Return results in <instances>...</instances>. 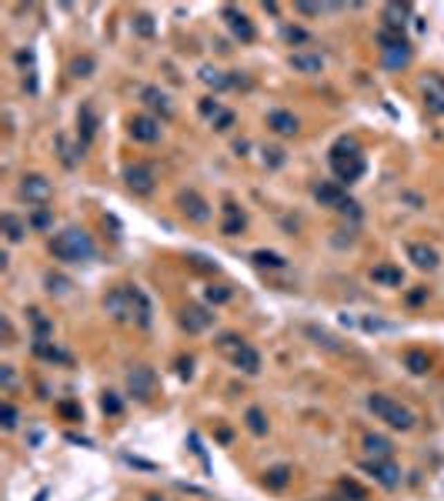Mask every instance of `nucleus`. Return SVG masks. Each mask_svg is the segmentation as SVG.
<instances>
[{"label": "nucleus", "mask_w": 444, "mask_h": 501, "mask_svg": "<svg viewBox=\"0 0 444 501\" xmlns=\"http://www.w3.org/2000/svg\"><path fill=\"white\" fill-rule=\"evenodd\" d=\"M104 308L114 321H124V325H137V328H151V301L147 294L134 284H124V288H114L107 298H104Z\"/></svg>", "instance_id": "nucleus-1"}, {"label": "nucleus", "mask_w": 444, "mask_h": 501, "mask_svg": "<svg viewBox=\"0 0 444 501\" xmlns=\"http://www.w3.org/2000/svg\"><path fill=\"white\" fill-rule=\"evenodd\" d=\"M331 171L334 177L341 181V184H354L361 174H364L367 161H364V151H361V144L354 140V137H337L334 140V147H331Z\"/></svg>", "instance_id": "nucleus-2"}, {"label": "nucleus", "mask_w": 444, "mask_h": 501, "mask_svg": "<svg viewBox=\"0 0 444 501\" xmlns=\"http://www.w3.org/2000/svg\"><path fill=\"white\" fill-rule=\"evenodd\" d=\"M50 254L67 264H84L94 257V241L84 228H64L60 234L50 237Z\"/></svg>", "instance_id": "nucleus-3"}, {"label": "nucleus", "mask_w": 444, "mask_h": 501, "mask_svg": "<svg viewBox=\"0 0 444 501\" xmlns=\"http://www.w3.org/2000/svg\"><path fill=\"white\" fill-rule=\"evenodd\" d=\"M367 408H371V415H374L378 421L391 424V428H398V431L414 428V411L398 405V401H391L387 394H371V398H367Z\"/></svg>", "instance_id": "nucleus-4"}, {"label": "nucleus", "mask_w": 444, "mask_h": 501, "mask_svg": "<svg viewBox=\"0 0 444 501\" xmlns=\"http://www.w3.org/2000/svg\"><path fill=\"white\" fill-rule=\"evenodd\" d=\"M177 208H181V214H184L187 221H194V224H207V221H211V204H207L197 191L177 194Z\"/></svg>", "instance_id": "nucleus-5"}, {"label": "nucleus", "mask_w": 444, "mask_h": 501, "mask_svg": "<svg viewBox=\"0 0 444 501\" xmlns=\"http://www.w3.org/2000/svg\"><path fill=\"white\" fill-rule=\"evenodd\" d=\"M20 197L30 201V204H37V208H44V204L54 197V188H50V181H47L44 174H27V177L20 181Z\"/></svg>", "instance_id": "nucleus-6"}, {"label": "nucleus", "mask_w": 444, "mask_h": 501, "mask_svg": "<svg viewBox=\"0 0 444 501\" xmlns=\"http://www.w3.org/2000/svg\"><path fill=\"white\" fill-rule=\"evenodd\" d=\"M127 131H131V137L134 140H140V144H154V140H160V120L151 114H134L131 120H127Z\"/></svg>", "instance_id": "nucleus-7"}, {"label": "nucleus", "mask_w": 444, "mask_h": 501, "mask_svg": "<svg viewBox=\"0 0 444 501\" xmlns=\"http://www.w3.org/2000/svg\"><path fill=\"white\" fill-rule=\"evenodd\" d=\"M124 181H127V188L140 197H147V194H154V167L151 164H131L127 171H124Z\"/></svg>", "instance_id": "nucleus-8"}, {"label": "nucleus", "mask_w": 444, "mask_h": 501, "mask_svg": "<svg viewBox=\"0 0 444 501\" xmlns=\"http://www.w3.org/2000/svg\"><path fill=\"white\" fill-rule=\"evenodd\" d=\"M154 371L147 365H134L131 371H127V388H131V394L134 398H140V401H147L151 394H154Z\"/></svg>", "instance_id": "nucleus-9"}, {"label": "nucleus", "mask_w": 444, "mask_h": 501, "mask_svg": "<svg viewBox=\"0 0 444 501\" xmlns=\"http://www.w3.org/2000/svg\"><path fill=\"white\" fill-rule=\"evenodd\" d=\"M361 468H364L381 488H398V484H401V468L391 462V458H387V462H371V458H367Z\"/></svg>", "instance_id": "nucleus-10"}, {"label": "nucleus", "mask_w": 444, "mask_h": 501, "mask_svg": "<svg viewBox=\"0 0 444 501\" xmlns=\"http://www.w3.org/2000/svg\"><path fill=\"white\" fill-rule=\"evenodd\" d=\"M421 97H425V107L431 114H444V78L441 74L421 78Z\"/></svg>", "instance_id": "nucleus-11"}, {"label": "nucleus", "mask_w": 444, "mask_h": 501, "mask_svg": "<svg viewBox=\"0 0 444 501\" xmlns=\"http://www.w3.org/2000/svg\"><path fill=\"white\" fill-rule=\"evenodd\" d=\"M221 17L228 20V27H231V34L237 40H244V44H251L257 34H254V24H251V17L244 14V10H237V7H224L221 10Z\"/></svg>", "instance_id": "nucleus-12"}, {"label": "nucleus", "mask_w": 444, "mask_h": 501, "mask_svg": "<svg viewBox=\"0 0 444 501\" xmlns=\"http://www.w3.org/2000/svg\"><path fill=\"white\" fill-rule=\"evenodd\" d=\"M214 325V314L207 308H197V304H191V308L181 311V328L187 331V334H201V331H207Z\"/></svg>", "instance_id": "nucleus-13"}, {"label": "nucleus", "mask_w": 444, "mask_h": 501, "mask_svg": "<svg viewBox=\"0 0 444 501\" xmlns=\"http://www.w3.org/2000/svg\"><path fill=\"white\" fill-rule=\"evenodd\" d=\"M407 257L414 261V268H421V271H434L438 264H441V257H438V250L431 248V244H407Z\"/></svg>", "instance_id": "nucleus-14"}, {"label": "nucleus", "mask_w": 444, "mask_h": 501, "mask_svg": "<svg viewBox=\"0 0 444 501\" xmlns=\"http://www.w3.org/2000/svg\"><path fill=\"white\" fill-rule=\"evenodd\" d=\"M268 127L274 131V134H281V137H294L297 131H301L297 117L290 114V111H270V114H268Z\"/></svg>", "instance_id": "nucleus-15"}, {"label": "nucleus", "mask_w": 444, "mask_h": 501, "mask_svg": "<svg viewBox=\"0 0 444 501\" xmlns=\"http://www.w3.org/2000/svg\"><path fill=\"white\" fill-rule=\"evenodd\" d=\"M231 361L241 367L244 374H257V371H261V354H257L251 345H237V347H234Z\"/></svg>", "instance_id": "nucleus-16"}, {"label": "nucleus", "mask_w": 444, "mask_h": 501, "mask_svg": "<svg viewBox=\"0 0 444 501\" xmlns=\"http://www.w3.org/2000/svg\"><path fill=\"white\" fill-rule=\"evenodd\" d=\"M364 451L371 455V462H387L394 455V444L385 435H364Z\"/></svg>", "instance_id": "nucleus-17"}, {"label": "nucleus", "mask_w": 444, "mask_h": 501, "mask_svg": "<svg viewBox=\"0 0 444 501\" xmlns=\"http://www.w3.org/2000/svg\"><path fill=\"white\" fill-rule=\"evenodd\" d=\"M290 67L301 71V74H321L324 57H321V54H308V51H294V54H290Z\"/></svg>", "instance_id": "nucleus-18"}, {"label": "nucleus", "mask_w": 444, "mask_h": 501, "mask_svg": "<svg viewBox=\"0 0 444 501\" xmlns=\"http://www.w3.org/2000/svg\"><path fill=\"white\" fill-rule=\"evenodd\" d=\"M314 197L321 201V208H337V211L348 204V197H344V191H341L337 184H317V188H314Z\"/></svg>", "instance_id": "nucleus-19"}, {"label": "nucleus", "mask_w": 444, "mask_h": 501, "mask_svg": "<svg viewBox=\"0 0 444 501\" xmlns=\"http://www.w3.org/2000/svg\"><path fill=\"white\" fill-rule=\"evenodd\" d=\"M140 97H144V104H147L151 111H160V117H171V114H174V107H171V97L164 94V91H157V87H144V91H140Z\"/></svg>", "instance_id": "nucleus-20"}, {"label": "nucleus", "mask_w": 444, "mask_h": 501, "mask_svg": "<svg viewBox=\"0 0 444 501\" xmlns=\"http://www.w3.org/2000/svg\"><path fill=\"white\" fill-rule=\"evenodd\" d=\"M407 14H411V3H387L385 7V27L387 30H401V34H405Z\"/></svg>", "instance_id": "nucleus-21"}, {"label": "nucleus", "mask_w": 444, "mask_h": 501, "mask_svg": "<svg viewBox=\"0 0 444 501\" xmlns=\"http://www.w3.org/2000/svg\"><path fill=\"white\" fill-rule=\"evenodd\" d=\"M371 281H374V284H385V288H401L405 274H401V268H394V264H378V268L371 271Z\"/></svg>", "instance_id": "nucleus-22"}, {"label": "nucleus", "mask_w": 444, "mask_h": 501, "mask_svg": "<svg viewBox=\"0 0 444 501\" xmlns=\"http://www.w3.org/2000/svg\"><path fill=\"white\" fill-rule=\"evenodd\" d=\"M201 80H204L207 87H214V91H228V87L237 84V78L224 74V71H214V67H201Z\"/></svg>", "instance_id": "nucleus-23"}, {"label": "nucleus", "mask_w": 444, "mask_h": 501, "mask_svg": "<svg viewBox=\"0 0 444 501\" xmlns=\"http://www.w3.org/2000/svg\"><path fill=\"white\" fill-rule=\"evenodd\" d=\"M0 228H3V234H7V241H10V244L24 241V234H27V224L20 221L17 214H3V217H0Z\"/></svg>", "instance_id": "nucleus-24"}, {"label": "nucleus", "mask_w": 444, "mask_h": 501, "mask_svg": "<svg viewBox=\"0 0 444 501\" xmlns=\"http://www.w3.org/2000/svg\"><path fill=\"white\" fill-rule=\"evenodd\" d=\"M224 224H221V231L228 234V237H234V234H241V228H244V214H241V208L237 204H228L224 208Z\"/></svg>", "instance_id": "nucleus-25"}, {"label": "nucleus", "mask_w": 444, "mask_h": 501, "mask_svg": "<svg viewBox=\"0 0 444 501\" xmlns=\"http://www.w3.org/2000/svg\"><path fill=\"white\" fill-rule=\"evenodd\" d=\"M378 44H381V54L385 51H398V47H407V40L401 30H387V27H381L378 30Z\"/></svg>", "instance_id": "nucleus-26"}, {"label": "nucleus", "mask_w": 444, "mask_h": 501, "mask_svg": "<svg viewBox=\"0 0 444 501\" xmlns=\"http://www.w3.org/2000/svg\"><path fill=\"white\" fill-rule=\"evenodd\" d=\"M288 482H290V468H288V464H274V468H268V475H264V484H268V488H274V491H281Z\"/></svg>", "instance_id": "nucleus-27"}, {"label": "nucleus", "mask_w": 444, "mask_h": 501, "mask_svg": "<svg viewBox=\"0 0 444 501\" xmlns=\"http://www.w3.org/2000/svg\"><path fill=\"white\" fill-rule=\"evenodd\" d=\"M405 367L411 371V374H427V371H431V358H427L425 351H407Z\"/></svg>", "instance_id": "nucleus-28"}, {"label": "nucleus", "mask_w": 444, "mask_h": 501, "mask_svg": "<svg viewBox=\"0 0 444 501\" xmlns=\"http://www.w3.org/2000/svg\"><path fill=\"white\" fill-rule=\"evenodd\" d=\"M407 64H411V44H407V47H398V51H385V67L401 71Z\"/></svg>", "instance_id": "nucleus-29"}, {"label": "nucleus", "mask_w": 444, "mask_h": 501, "mask_svg": "<svg viewBox=\"0 0 444 501\" xmlns=\"http://www.w3.org/2000/svg\"><path fill=\"white\" fill-rule=\"evenodd\" d=\"M251 261L257 268H284V264H288V261H284L281 254H274V250H254Z\"/></svg>", "instance_id": "nucleus-30"}, {"label": "nucleus", "mask_w": 444, "mask_h": 501, "mask_svg": "<svg viewBox=\"0 0 444 501\" xmlns=\"http://www.w3.org/2000/svg\"><path fill=\"white\" fill-rule=\"evenodd\" d=\"M80 127H84V144H87V140L94 137V131H97V117H94V111H91L87 104L80 107Z\"/></svg>", "instance_id": "nucleus-31"}, {"label": "nucleus", "mask_w": 444, "mask_h": 501, "mask_svg": "<svg viewBox=\"0 0 444 501\" xmlns=\"http://www.w3.org/2000/svg\"><path fill=\"white\" fill-rule=\"evenodd\" d=\"M248 428H251L254 435H268V421H264L261 408H248Z\"/></svg>", "instance_id": "nucleus-32"}, {"label": "nucleus", "mask_w": 444, "mask_h": 501, "mask_svg": "<svg viewBox=\"0 0 444 501\" xmlns=\"http://www.w3.org/2000/svg\"><path fill=\"white\" fill-rule=\"evenodd\" d=\"M0 418H3V428H7V431H14V428H17V408L10 405V401H3V405H0Z\"/></svg>", "instance_id": "nucleus-33"}, {"label": "nucleus", "mask_w": 444, "mask_h": 501, "mask_svg": "<svg viewBox=\"0 0 444 501\" xmlns=\"http://www.w3.org/2000/svg\"><path fill=\"white\" fill-rule=\"evenodd\" d=\"M91 71H94V60L91 57H77L71 64V74H74V78H91Z\"/></svg>", "instance_id": "nucleus-34"}, {"label": "nucleus", "mask_w": 444, "mask_h": 501, "mask_svg": "<svg viewBox=\"0 0 444 501\" xmlns=\"http://www.w3.org/2000/svg\"><path fill=\"white\" fill-rule=\"evenodd\" d=\"M134 27H137V34H140V37H151V34H154V24H151V17H147V14H137Z\"/></svg>", "instance_id": "nucleus-35"}, {"label": "nucleus", "mask_w": 444, "mask_h": 501, "mask_svg": "<svg viewBox=\"0 0 444 501\" xmlns=\"http://www.w3.org/2000/svg\"><path fill=\"white\" fill-rule=\"evenodd\" d=\"M207 301H211V304H224V301H231V288H207Z\"/></svg>", "instance_id": "nucleus-36"}, {"label": "nucleus", "mask_w": 444, "mask_h": 501, "mask_svg": "<svg viewBox=\"0 0 444 501\" xmlns=\"http://www.w3.org/2000/svg\"><path fill=\"white\" fill-rule=\"evenodd\" d=\"M221 111H224V107H221L214 97H204V100H201V114H204V117H217Z\"/></svg>", "instance_id": "nucleus-37"}, {"label": "nucleus", "mask_w": 444, "mask_h": 501, "mask_svg": "<svg viewBox=\"0 0 444 501\" xmlns=\"http://www.w3.org/2000/svg\"><path fill=\"white\" fill-rule=\"evenodd\" d=\"M100 405H104V411H107V415H120V398H117L114 391H107Z\"/></svg>", "instance_id": "nucleus-38"}, {"label": "nucleus", "mask_w": 444, "mask_h": 501, "mask_svg": "<svg viewBox=\"0 0 444 501\" xmlns=\"http://www.w3.org/2000/svg\"><path fill=\"white\" fill-rule=\"evenodd\" d=\"M231 124H234L231 111H221V114L214 117V127H217V131H231Z\"/></svg>", "instance_id": "nucleus-39"}, {"label": "nucleus", "mask_w": 444, "mask_h": 501, "mask_svg": "<svg viewBox=\"0 0 444 501\" xmlns=\"http://www.w3.org/2000/svg\"><path fill=\"white\" fill-rule=\"evenodd\" d=\"M284 37H288V44H304L308 34H304L301 27H284Z\"/></svg>", "instance_id": "nucleus-40"}, {"label": "nucleus", "mask_w": 444, "mask_h": 501, "mask_svg": "<svg viewBox=\"0 0 444 501\" xmlns=\"http://www.w3.org/2000/svg\"><path fill=\"white\" fill-rule=\"evenodd\" d=\"M30 224H34V228H40V231H44V228L50 224V211H47V208H40V211L34 214V217H30Z\"/></svg>", "instance_id": "nucleus-41"}, {"label": "nucleus", "mask_w": 444, "mask_h": 501, "mask_svg": "<svg viewBox=\"0 0 444 501\" xmlns=\"http://www.w3.org/2000/svg\"><path fill=\"white\" fill-rule=\"evenodd\" d=\"M47 291H50V294H64V291H67V281L50 274V277H47Z\"/></svg>", "instance_id": "nucleus-42"}, {"label": "nucleus", "mask_w": 444, "mask_h": 501, "mask_svg": "<svg viewBox=\"0 0 444 501\" xmlns=\"http://www.w3.org/2000/svg\"><path fill=\"white\" fill-rule=\"evenodd\" d=\"M194 268H204V271H217V264H207V257H201V254H191Z\"/></svg>", "instance_id": "nucleus-43"}, {"label": "nucleus", "mask_w": 444, "mask_h": 501, "mask_svg": "<svg viewBox=\"0 0 444 501\" xmlns=\"http://www.w3.org/2000/svg\"><path fill=\"white\" fill-rule=\"evenodd\" d=\"M181 378H191V358H181Z\"/></svg>", "instance_id": "nucleus-44"}, {"label": "nucleus", "mask_w": 444, "mask_h": 501, "mask_svg": "<svg viewBox=\"0 0 444 501\" xmlns=\"http://www.w3.org/2000/svg\"><path fill=\"white\" fill-rule=\"evenodd\" d=\"M3 385L14 388V371H10V367H3Z\"/></svg>", "instance_id": "nucleus-45"}, {"label": "nucleus", "mask_w": 444, "mask_h": 501, "mask_svg": "<svg viewBox=\"0 0 444 501\" xmlns=\"http://www.w3.org/2000/svg\"><path fill=\"white\" fill-rule=\"evenodd\" d=\"M147 501H164V498H157V495H151V498H147Z\"/></svg>", "instance_id": "nucleus-46"}]
</instances>
